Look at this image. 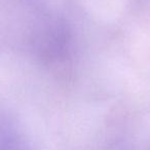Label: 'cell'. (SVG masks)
I'll list each match as a JSON object with an SVG mask.
<instances>
[{
	"mask_svg": "<svg viewBox=\"0 0 150 150\" xmlns=\"http://www.w3.org/2000/svg\"><path fill=\"white\" fill-rule=\"evenodd\" d=\"M0 150H34L18 121L0 110Z\"/></svg>",
	"mask_w": 150,
	"mask_h": 150,
	"instance_id": "1",
	"label": "cell"
}]
</instances>
